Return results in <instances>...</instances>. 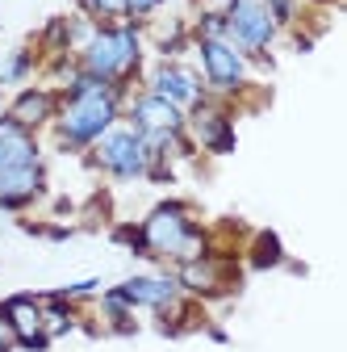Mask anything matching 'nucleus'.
<instances>
[{
  "instance_id": "7",
  "label": "nucleus",
  "mask_w": 347,
  "mask_h": 352,
  "mask_svg": "<svg viewBox=\"0 0 347 352\" xmlns=\"http://www.w3.org/2000/svg\"><path fill=\"white\" fill-rule=\"evenodd\" d=\"M139 88L163 97L167 105H176L180 113H193V109L209 97L205 84H201V76H197V67L184 63V59H155L151 67H143Z\"/></svg>"
},
{
  "instance_id": "12",
  "label": "nucleus",
  "mask_w": 347,
  "mask_h": 352,
  "mask_svg": "<svg viewBox=\"0 0 347 352\" xmlns=\"http://www.w3.org/2000/svg\"><path fill=\"white\" fill-rule=\"evenodd\" d=\"M55 113H59V88H51V84H25L5 101V118L17 122L21 130H29V135L51 130Z\"/></svg>"
},
{
  "instance_id": "15",
  "label": "nucleus",
  "mask_w": 347,
  "mask_h": 352,
  "mask_svg": "<svg viewBox=\"0 0 347 352\" xmlns=\"http://www.w3.org/2000/svg\"><path fill=\"white\" fill-rule=\"evenodd\" d=\"M97 311H101L105 327L117 331V336H134V331H139V311H130L117 289H101V294H97Z\"/></svg>"
},
{
  "instance_id": "14",
  "label": "nucleus",
  "mask_w": 347,
  "mask_h": 352,
  "mask_svg": "<svg viewBox=\"0 0 347 352\" xmlns=\"http://www.w3.org/2000/svg\"><path fill=\"white\" fill-rule=\"evenodd\" d=\"M42 327H47L51 340L71 336L80 327V306L67 302V298H59V294H47V298H42Z\"/></svg>"
},
{
  "instance_id": "20",
  "label": "nucleus",
  "mask_w": 347,
  "mask_h": 352,
  "mask_svg": "<svg viewBox=\"0 0 347 352\" xmlns=\"http://www.w3.org/2000/svg\"><path fill=\"white\" fill-rule=\"evenodd\" d=\"M59 298H67V302H88V298H97L101 294V281L97 277H84V281H71V285H63V289H55Z\"/></svg>"
},
{
  "instance_id": "13",
  "label": "nucleus",
  "mask_w": 347,
  "mask_h": 352,
  "mask_svg": "<svg viewBox=\"0 0 347 352\" xmlns=\"http://www.w3.org/2000/svg\"><path fill=\"white\" fill-rule=\"evenodd\" d=\"M38 67H42V55L34 51V42L9 51L5 59H0V93H5V88H25Z\"/></svg>"
},
{
  "instance_id": "1",
  "label": "nucleus",
  "mask_w": 347,
  "mask_h": 352,
  "mask_svg": "<svg viewBox=\"0 0 347 352\" xmlns=\"http://www.w3.org/2000/svg\"><path fill=\"white\" fill-rule=\"evenodd\" d=\"M75 63L93 80L134 93L139 80H143V67H147V34H143V25L125 21V17L97 21L88 42L75 51Z\"/></svg>"
},
{
  "instance_id": "11",
  "label": "nucleus",
  "mask_w": 347,
  "mask_h": 352,
  "mask_svg": "<svg viewBox=\"0 0 347 352\" xmlns=\"http://www.w3.org/2000/svg\"><path fill=\"white\" fill-rule=\"evenodd\" d=\"M0 315H5L17 348H25V352H47L51 348V336H47V327H42V298L38 294L0 298Z\"/></svg>"
},
{
  "instance_id": "3",
  "label": "nucleus",
  "mask_w": 347,
  "mask_h": 352,
  "mask_svg": "<svg viewBox=\"0 0 347 352\" xmlns=\"http://www.w3.org/2000/svg\"><path fill=\"white\" fill-rule=\"evenodd\" d=\"M147 260H167V264H184L201 252H209V231L193 214L189 201L180 197H163L147 210V218L139 223Z\"/></svg>"
},
{
  "instance_id": "17",
  "label": "nucleus",
  "mask_w": 347,
  "mask_h": 352,
  "mask_svg": "<svg viewBox=\"0 0 347 352\" xmlns=\"http://www.w3.org/2000/svg\"><path fill=\"white\" fill-rule=\"evenodd\" d=\"M121 5H125V0H75L80 17H88V21H117Z\"/></svg>"
},
{
  "instance_id": "21",
  "label": "nucleus",
  "mask_w": 347,
  "mask_h": 352,
  "mask_svg": "<svg viewBox=\"0 0 347 352\" xmlns=\"http://www.w3.org/2000/svg\"><path fill=\"white\" fill-rule=\"evenodd\" d=\"M17 348V340H13V331H9V323H5V315H0V352H13Z\"/></svg>"
},
{
  "instance_id": "6",
  "label": "nucleus",
  "mask_w": 347,
  "mask_h": 352,
  "mask_svg": "<svg viewBox=\"0 0 347 352\" xmlns=\"http://www.w3.org/2000/svg\"><path fill=\"white\" fill-rule=\"evenodd\" d=\"M88 164L109 176L117 185H134V181H147V172L155 164V151L147 147V139L139 130H130L125 122H117L109 135H101L93 147H88Z\"/></svg>"
},
{
  "instance_id": "4",
  "label": "nucleus",
  "mask_w": 347,
  "mask_h": 352,
  "mask_svg": "<svg viewBox=\"0 0 347 352\" xmlns=\"http://www.w3.org/2000/svg\"><path fill=\"white\" fill-rule=\"evenodd\" d=\"M222 38L259 67H272V51L280 42V25L272 21V13L259 5V0H226L222 5Z\"/></svg>"
},
{
  "instance_id": "2",
  "label": "nucleus",
  "mask_w": 347,
  "mask_h": 352,
  "mask_svg": "<svg viewBox=\"0 0 347 352\" xmlns=\"http://www.w3.org/2000/svg\"><path fill=\"white\" fill-rule=\"evenodd\" d=\"M125 97H130L125 88L101 84V88H93V93H84V97L59 101V113H55V122H51L55 147H59L63 155H88V147L121 122Z\"/></svg>"
},
{
  "instance_id": "18",
  "label": "nucleus",
  "mask_w": 347,
  "mask_h": 352,
  "mask_svg": "<svg viewBox=\"0 0 347 352\" xmlns=\"http://www.w3.org/2000/svg\"><path fill=\"white\" fill-rule=\"evenodd\" d=\"M163 5H167V0H125V5H121V17L134 21V25H151Z\"/></svg>"
},
{
  "instance_id": "16",
  "label": "nucleus",
  "mask_w": 347,
  "mask_h": 352,
  "mask_svg": "<svg viewBox=\"0 0 347 352\" xmlns=\"http://www.w3.org/2000/svg\"><path fill=\"white\" fill-rule=\"evenodd\" d=\"M280 260H285V243H280V235H272V231H259V235L247 243V264H251V269H276Z\"/></svg>"
},
{
  "instance_id": "8",
  "label": "nucleus",
  "mask_w": 347,
  "mask_h": 352,
  "mask_svg": "<svg viewBox=\"0 0 347 352\" xmlns=\"http://www.w3.org/2000/svg\"><path fill=\"white\" fill-rule=\"evenodd\" d=\"M184 135L201 155H235L239 147V130H235V109L218 97H205L189 122H184Z\"/></svg>"
},
{
  "instance_id": "10",
  "label": "nucleus",
  "mask_w": 347,
  "mask_h": 352,
  "mask_svg": "<svg viewBox=\"0 0 347 352\" xmlns=\"http://www.w3.org/2000/svg\"><path fill=\"white\" fill-rule=\"evenodd\" d=\"M171 273H176V281H180V289L189 298H218V294H226L235 285L230 260L226 256H213V248L201 252V256H193V260H184V264H176Z\"/></svg>"
},
{
  "instance_id": "19",
  "label": "nucleus",
  "mask_w": 347,
  "mask_h": 352,
  "mask_svg": "<svg viewBox=\"0 0 347 352\" xmlns=\"http://www.w3.org/2000/svg\"><path fill=\"white\" fill-rule=\"evenodd\" d=\"M259 5L272 13V21H276L280 30H289V25L297 21V13H301V5H306V0H259Z\"/></svg>"
},
{
  "instance_id": "22",
  "label": "nucleus",
  "mask_w": 347,
  "mask_h": 352,
  "mask_svg": "<svg viewBox=\"0 0 347 352\" xmlns=\"http://www.w3.org/2000/svg\"><path fill=\"white\" fill-rule=\"evenodd\" d=\"M0 113H5V93H0Z\"/></svg>"
},
{
  "instance_id": "5",
  "label": "nucleus",
  "mask_w": 347,
  "mask_h": 352,
  "mask_svg": "<svg viewBox=\"0 0 347 352\" xmlns=\"http://www.w3.org/2000/svg\"><path fill=\"white\" fill-rule=\"evenodd\" d=\"M193 59H197L193 67H197L209 97L235 105L251 88V63L230 47L226 38H193Z\"/></svg>"
},
{
  "instance_id": "9",
  "label": "nucleus",
  "mask_w": 347,
  "mask_h": 352,
  "mask_svg": "<svg viewBox=\"0 0 347 352\" xmlns=\"http://www.w3.org/2000/svg\"><path fill=\"white\" fill-rule=\"evenodd\" d=\"M113 289L121 294V302L130 306V311H147V315H155V311H163V306L189 298V294L180 289V281H176V273H171V269H159V273H134V277L117 281Z\"/></svg>"
}]
</instances>
